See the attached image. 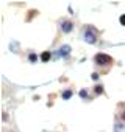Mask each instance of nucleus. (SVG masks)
I'll list each match as a JSON object with an SVG mask.
<instances>
[{"label":"nucleus","mask_w":125,"mask_h":132,"mask_svg":"<svg viewBox=\"0 0 125 132\" xmlns=\"http://www.w3.org/2000/svg\"><path fill=\"white\" fill-rule=\"evenodd\" d=\"M85 40L88 44H95L97 42V36H95V30L94 28H86L85 30Z\"/></svg>","instance_id":"f257e3e1"},{"label":"nucleus","mask_w":125,"mask_h":132,"mask_svg":"<svg viewBox=\"0 0 125 132\" xmlns=\"http://www.w3.org/2000/svg\"><path fill=\"white\" fill-rule=\"evenodd\" d=\"M95 62L99 64V65H103V64H108V62H111V56H108V54H103V53H99V54H95Z\"/></svg>","instance_id":"f03ea898"},{"label":"nucleus","mask_w":125,"mask_h":132,"mask_svg":"<svg viewBox=\"0 0 125 132\" xmlns=\"http://www.w3.org/2000/svg\"><path fill=\"white\" fill-rule=\"evenodd\" d=\"M72 28H74L72 22H69V20H63V22H61V31H63V33H71Z\"/></svg>","instance_id":"7ed1b4c3"},{"label":"nucleus","mask_w":125,"mask_h":132,"mask_svg":"<svg viewBox=\"0 0 125 132\" xmlns=\"http://www.w3.org/2000/svg\"><path fill=\"white\" fill-rule=\"evenodd\" d=\"M71 51H72L71 45H63V47L58 50V53H59V56H61V57H66V56H69V54H71Z\"/></svg>","instance_id":"20e7f679"},{"label":"nucleus","mask_w":125,"mask_h":132,"mask_svg":"<svg viewBox=\"0 0 125 132\" xmlns=\"http://www.w3.org/2000/svg\"><path fill=\"white\" fill-rule=\"evenodd\" d=\"M52 57H53V54H52L50 51H45V53L41 54V61H42V62H47V61H50Z\"/></svg>","instance_id":"39448f33"},{"label":"nucleus","mask_w":125,"mask_h":132,"mask_svg":"<svg viewBox=\"0 0 125 132\" xmlns=\"http://www.w3.org/2000/svg\"><path fill=\"white\" fill-rule=\"evenodd\" d=\"M61 96H63V100H71V98H72V90H69V89L64 90Z\"/></svg>","instance_id":"423d86ee"},{"label":"nucleus","mask_w":125,"mask_h":132,"mask_svg":"<svg viewBox=\"0 0 125 132\" xmlns=\"http://www.w3.org/2000/svg\"><path fill=\"white\" fill-rule=\"evenodd\" d=\"M122 130H123V124L122 123H117L114 126V132H122Z\"/></svg>","instance_id":"0eeeda50"},{"label":"nucleus","mask_w":125,"mask_h":132,"mask_svg":"<svg viewBox=\"0 0 125 132\" xmlns=\"http://www.w3.org/2000/svg\"><path fill=\"white\" fill-rule=\"evenodd\" d=\"M28 59H30V62H36V61H38V56H36L34 53H30V54H28Z\"/></svg>","instance_id":"6e6552de"},{"label":"nucleus","mask_w":125,"mask_h":132,"mask_svg":"<svg viewBox=\"0 0 125 132\" xmlns=\"http://www.w3.org/2000/svg\"><path fill=\"white\" fill-rule=\"evenodd\" d=\"M102 92H103V87H102V86H97V87H95V93H97V95H100Z\"/></svg>","instance_id":"1a4fd4ad"},{"label":"nucleus","mask_w":125,"mask_h":132,"mask_svg":"<svg viewBox=\"0 0 125 132\" xmlns=\"http://www.w3.org/2000/svg\"><path fill=\"white\" fill-rule=\"evenodd\" d=\"M80 96L81 98H88V90H81L80 92Z\"/></svg>","instance_id":"9d476101"},{"label":"nucleus","mask_w":125,"mask_h":132,"mask_svg":"<svg viewBox=\"0 0 125 132\" xmlns=\"http://www.w3.org/2000/svg\"><path fill=\"white\" fill-rule=\"evenodd\" d=\"M91 76H92V79H94V81H99V78H100V75H99V73H92Z\"/></svg>","instance_id":"9b49d317"},{"label":"nucleus","mask_w":125,"mask_h":132,"mask_svg":"<svg viewBox=\"0 0 125 132\" xmlns=\"http://www.w3.org/2000/svg\"><path fill=\"white\" fill-rule=\"evenodd\" d=\"M119 20H120V23H122V25H125V14H123V16H120V19H119Z\"/></svg>","instance_id":"f8f14e48"},{"label":"nucleus","mask_w":125,"mask_h":132,"mask_svg":"<svg viewBox=\"0 0 125 132\" xmlns=\"http://www.w3.org/2000/svg\"><path fill=\"white\" fill-rule=\"evenodd\" d=\"M122 117H123V120H125V112H123V113H122Z\"/></svg>","instance_id":"ddd939ff"}]
</instances>
